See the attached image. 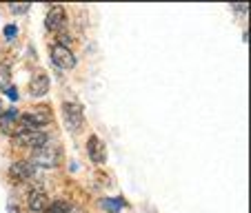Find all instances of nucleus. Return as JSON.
<instances>
[{"mask_svg": "<svg viewBox=\"0 0 251 213\" xmlns=\"http://www.w3.org/2000/svg\"><path fill=\"white\" fill-rule=\"evenodd\" d=\"M62 116H65V124L69 131L76 133L85 122V111L78 102H65L62 104Z\"/></svg>", "mask_w": 251, "mask_h": 213, "instance_id": "1", "label": "nucleus"}, {"mask_svg": "<svg viewBox=\"0 0 251 213\" xmlns=\"http://www.w3.org/2000/svg\"><path fill=\"white\" fill-rule=\"evenodd\" d=\"M51 60H53V65H56L58 69H65V71H69V69L76 67V56L71 53V49L58 47V45L51 49Z\"/></svg>", "mask_w": 251, "mask_h": 213, "instance_id": "2", "label": "nucleus"}, {"mask_svg": "<svg viewBox=\"0 0 251 213\" xmlns=\"http://www.w3.org/2000/svg\"><path fill=\"white\" fill-rule=\"evenodd\" d=\"M16 140L25 147H33V149H43L47 147V136L43 131H20L16 136Z\"/></svg>", "mask_w": 251, "mask_h": 213, "instance_id": "3", "label": "nucleus"}, {"mask_svg": "<svg viewBox=\"0 0 251 213\" xmlns=\"http://www.w3.org/2000/svg\"><path fill=\"white\" fill-rule=\"evenodd\" d=\"M87 153H89L91 162H96V165H104V160H107V149H104L102 140L98 136H89V140H87Z\"/></svg>", "mask_w": 251, "mask_h": 213, "instance_id": "4", "label": "nucleus"}, {"mask_svg": "<svg viewBox=\"0 0 251 213\" xmlns=\"http://www.w3.org/2000/svg\"><path fill=\"white\" fill-rule=\"evenodd\" d=\"M33 171H36V169H33V162H29V160H18V162H14V165L9 166L11 180H18V182L31 180Z\"/></svg>", "mask_w": 251, "mask_h": 213, "instance_id": "5", "label": "nucleus"}, {"mask_svg": "<svg viewBox=\"0 0 251 213\" xmlns=\"http://www.w3.org/2000/svg\"><path fill=\"white\" fill-rule=\"evenodd\" d=\"M29 94H31L33 98H43V95L49 94V76L45 71H38V73L31 78V82H29Z\"/></svg>", "mask_w": 251, "mask_h": 213, "instance_id": "6", "label": "nucleus"}, {"mask_svg": "<svg viewBox=\"0 0 251 213\" xmlns=\"http://www.w3.org/2000/svg\"><path fill=\"white\" fill-rule=\"evenodd\" d=\"M65 23H67V14H65V9H62L60 5H53L51 9L47 11V20H45L47 29H51V31H60V29L65 27Z\"/></svg>", "mask_w": 251, "mask_h": 213, "instance_id": "7", "label": "nucleus"}, {"mask_svg": "<svg viewBox=\"0 0 251 213\" xmlns=\"http://www.w3.org/2000/svg\"><path fill=\"white\" fill-rule=\"evenodd\" d=\"M33 162L40 166H56L58 165V151L49 147H43V149H36V156H33Z\"/></svg>", "mask_w": 251, "mask_h": 213, "instance_id": "8", "label": "nucleus"}, {"mask_svg": "<svg viewBox=\"0 0 251 213\" xmlns=\"http://www.w3.org/2000/svg\"><path fill=\"white\" fill-rule=\"evenodd\" d=\"M27 202H29V209H31L33 213H45L47 211V207H49V200H47V195H45L43 191H31Z\"/></svg>", "mask_w": 251, "mask_h": 213, "instance_id": "9", "label": "nucleus"}, {"mask_svg": "<svg viewBox=\"0 0 251 213\" xmlns=\"http://www.w3.org/2000/svg\"><path fill=\"white\" fill-rule=\"evenodd\" d=\"M33 118H36V122L40 124V127H43V124H49L51 122V111L47 109V107H38V109L33 111Z\"/></svg>", "mask_w": 251, "mask_h": 213, "instance_id": "10", "label": "nucleus"}, {"mask_svg": "<svg viewBox=\"0 0 251 213\" xmlns=\"http://www.w3.org/2000/svg\"><path fill=\"white\" fill-rule=\"evenodd\" d=\"M20 124L25 127V131H38V127H40L31 114H23V116H20Z\"/></svg>", "mask_w": 251, "mask_h": 213, "instance_id": "11", "label": "nucleus"}, {"mask_svg": "<svg viewBox=\"0 0 251 213\" xmlns=\"http://www.w3.org/2000/svg\"><path fill=\"white\" fill-rule=\"evenodd\" d=\"M123 200H100V207L104 209V211H109V213H120V207H123Z\"/></svg>", "mask_w": 251, "mask_h": 213, "instance_id": "12", "label": "nucleus"}, {"mask_svg": "<svg viewBox=\"0 0 251 213\" xmlns=\"http://www.w3.org/2000/svg\"><path fill=\"white\" fill-rule=\"evenodd\" d=\"M69 211H71V204L65 202V200H58V202L49 204L45 213H69Z\"/></svg>", "mask_w": 251, "mask_h": 213, "instance_id": "13", "label": "nucleus"}, {"mask_svg": "<svg viewBox=\"0 0 251 213\" xmlns=\"http://www.w3.org/2000/svg\"><path fill=\"white\" fill-rule=\"evenodd\" d=\"M9 80H11V71L5 65H0V89H7Z\"/></svg>", "mask_w": 251, "mask_h": 213, "instance_id": "14", "label": "nucleus"}, {"mask_svg": "<svg viewBox=\"0 0 251 213\" xmlns=\"http://www.w3.org/2000/svg\"><path fill=\"white\" fill-rule=\"evenodd\" d=\"M71 43H74V40H71L69 36H67V33H60V36H58V47L69 49V47H71Z\"/></svg>", "mask_w": 251, "mask_h": 213, "instance_id": "15", "label": "nucleus"}, {"mask_svg": "<svg viewBox=\"0 0 251 213\" xmlns=\"http://www.w3.org/2000/svg\"><path fill=\"white\" fill-rule=\"evenodd\" d=\"M11 14H27L29 11V5H9Z\"/></svg>", "mask_w": 251, "mask_h": 213, "instance_id": "16", "label": "nucleus"}, {"mask_svg": "<svg viewBox=\"0 0 251 213\" xmlns=\"http://www.w3.org/2000/svg\"><path fill=\"white\" fill-rule=\"evenodd\" d=\"M16 33H18V29H16L14 24H7V27H5V36H7V40H14V38H16Z\"/></svg>", "mask_w": 251, "mask_h": 213, "instance_id": "17", "label": "nucleus"}, {"mask_svg": "<svg viewBox=\"0 0 251 213\" xmlns=\"http://www.w3.org/2000/svg\"><path fill=\"white\" fill-rule=\"evenodd\" d=\"M5 91H7V95H9L11 100H18V91H16V87H11V85H9Z\"/></svg>", "mask_w": 251, "mask_h": 213, "instance_id": "18", "label": "nucleus"}, {"mask_svg": "<svg viewBox=\"0 0 251 213\" xmlns=\"http://www.w3.org/2000/svg\"><path fill=\"white\" fill-rule=\"evenodd\" d=\"M9 213H20L18 204H9Z\"/></svg>", "mask_w": 251, "mask_h": 213, "instance_id": "19", "label": "nucleus"}, {"mask_svg": "<svg viewBox=\"0 0 251 213\" xmlns=\"http://www.w3.org/2000/svg\"><path fill=\"white\" fill-rule=\"evenodd\" d=\"M0 107H2V102H0Z\"/></svg>", "mask_w": 251, "mask_h": 213, "instance_id": "20", "label": "nucleus"}]
</instances>
